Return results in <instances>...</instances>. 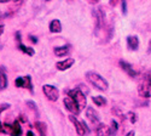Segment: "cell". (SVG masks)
<instances>
[{
    "label": "cell",
    "instance_id": "d6a6232c",
    "mask_svg": "<svg viewBox=\"0 0 151 136\" xmlns=\"http://www.w3.org/2000/svg\"><path fill=\"white\" fill-rule=\"evenodd\" d=\"M9 1H11V0H0V3H3V4L4 3H9Z\"/></svg>",
    "mask_w": 151,
    "mask_h": 136
},
{
    "label": "cell",
    "instance_id": "5b68a950",
    "mask_svg": "<svg viewBox=\"0 0 151 136\" xmlns=\"http://www.w3.org/2000/svg\"><path fill=\"white\" fill-rule=\"evenodd\" d=\"M69 120L74 124L75 130H76V132H78L79 136H85L87 134H90V129H88V127L86 125V123L85 121H80L76 117H75V114L71 113L69 116Z\"/></svg>",
    "mask_w": 151,
    "mask_h": 136
},
{
    "label": "cell",
    "instance_id": "d6986e66",
    "mask_svg": "<svg viewBox=\"0 0 151 136\" xmlns=\"http://www.w3.org/2000/svg\"><path fill=\"white\" fill-rule=\"evenodd\" d=\"M92 101L98 107H102V106L106 105V100H105V97H103V96H94V97H92Z\"/></svg>",
    "mask_w": 151,
    "mask_h": 136
},
{
    "label": "cell",
    "instance_id": "8fae6325",
    "mask_svg": "<svg viewBox=\"0 0 151 136\" xmlns=\"http://www.w3.org/2000/svg\"><path fill=\"white\" fill-rule=\"evenodd\" d=\"M74 62H75L74 58H67V60L60 61V62H57L56 63V67L59 71H67V69H69L74 65Z\"/></svg>",
    "mask_w": 151,
    "mask_h": 136
},
{
    "label": "cell",
    "instance_id": "e575fe53",
    "mask_svg": "<svg viewBox=\"0 0 151 136\" xmlns=\"http://www.w3.org/2000/svg\"><path fill=\"white\" fill-rule=\"evenodd\" d=\"M47 1H50V0H47Z\"/></svg>",
    "mask_w": 151,
    "mask_h": 136
},
{
    "label": "cell",
    "instance_id": "4dcf8cb0",
    "mask_svg": "<svg viewBox=\"0 0 151 136\" xmlns=\"http://www.w3.org/2000/svg\"><path fill=\"white\" fill-rule=\"evenodd\" d=\"M16 39H17L18 41H21V33H19V32L16 33Z\"/></svg>",
    "mask_w": 151,
    "mask_h": 136
},
{
    "label": "cell",
    "instance_id": "8992f818",
    "mask_svg": "<svg viewBox=\"0 0 151 136\" xmlns=\"http://www.w3.org/2000/svg\"><path fill=\"white\" fill-rule=\"evenodd\" d=\"M42 91H44L45 96L48 98L50 101L55 102V101L58 100V97H59V91H58V89L56 88V86L50 85V84H46V85L42 86Z\"/></svg>",
    "mask_w": 151,
    "mask_h": 136
},
{
    "label": "cell",
    "instance_id": "83f0119b",
    "mask_svg": "<svg viewBox=\"0 0 151 136\" xmlns=\"http://www.w3.org/2000/svg\"><path fill=\"white\" fill-rule=\"evenodd\" d=\"M100 1V0H87V3H90V4H92V5H96V4H98Z\"/></svg>",
    "mask_w": 151,
    "mask_h": 136
},
{
    "label": "cell",
    "instance_id": "4316f807",
    "mask_svg": "<svg viewBox=\"0 0 151 136\" xmlns=\"http://www.w3.org/2000/svg\"><path fill=\"white\" fill-rule=\"evenodd\" d=\"M28 36H29V39L32 40V43H34V44L37 43V38H36V36H34V35H28Z\"/></svg>",
    "mask_w": 151,
    "mask_h": 136
},
{
    "label": "cell",
    "instance_id": "4fadbf2b",
    "mask_svg": "<svg viewBox=\"0 0 151 136\" xmlns=\"http://www.w3.org/2000/svg\"><path fill=\"white\" fill-rule=\"evenodd\" d=\"M53 52H55V55L58 56V57H64V56H67V55L70 52V46H69V45H63V46L55 47Z\"/></svg>",
    "mask_w": 151,
    "mask_h": 136
},
{
    "label": "cell",
    "instance_id": "cb8c5ba5",
    "mask_svg": "<svg viewBox=\"0 0 151 136\" xmlns=\"http://www.w3.org/2000/svg\"><path fill=\"white\" fill-rule=\"evenodd\" d=\"M27 106H28L32 111H34L35 114H37V108H36V105H35L33 101H27Z\"/></svg>",
    "mask_w": 151,
    "mask_h": 136
},
{
    "label": "cell",
    "instance_id": "277c9868",
    "mask_svg": "<svg viewBox=\"0 0 151 136\" xmlns=\"http://www.w3.org/2000/svg\"><path fill=\"white\" fill-rule=\"evenodd\" d=\"M92 15L94 17V21H96V29H97V33L99 31H103V28L105 27V14H104V9L103 7H98V9H94L92 11Z\"/></svg>",
    "mask_w": 151,
    "mask_h": 136
},
{
    "label": "cell",
    "instance_id": "ffe728a7",
    "mask_svg": "<svg viewBox=\"0 0 151 136\" xmlns=\"http://www.w3.org/2000/svg\"><path fill=\"white\" fill-rule=\"evenodd\" d=\"M110 130H111V136H115V134L119 130V124H117L116 120H111V123H110Z\"/></svg>",
    "mask_w": 151,
    "mask_h": 136
},
{
    "label": "cell",
    "instance_id": "484cf974",
    "mask_svg": "<svg viewBox=\"0 0 151 136\" xmlns=\"http://www.w3.org/2000/svg\"><path fill=\"white\" fill-rule=\"evenodd\" d=\"M119 3H120V0H110V1H109L110 6H112V7H115V6H116Z\"/></svg>",
    "mask_w": 151,
    "mask_h": 136
},
{
    "label": "cell",
    "instance_id": "5bb4252c",
    "mask_svg": "<svg viewBox=\"0 0 151 136\" xmlns=\"http://www.w3.org/2000/svg\"><path fill=\"white\" fill-rule=\"evenodd\" d=\"M50 31L52 33H60L62 32V23L59 20H52L50 23Z\"/></svg>",
    "mask_w": 151,
    "mask_h": 136
},
{
    "label": "cell",
    "instance_id": "ac0fdd59",
    "mask_svg": "<svg viewBox=\"0 0 151 136\" xmlns=\"http://www.w3.org/2000/svg\"><path fill=\"white\" fill-rule=\"evenodd\" d=\"M18 49H19L22 52L27 54L28 56H33V55H34V49H32V47H29V46H26V45H23L22 43L18 44Z\"/></svg>",
    "mask_w": 151,
    "mask_h": 136
},
{
    "label": "cell",
    "instance_id": "7a4b0ae2",
    "mask_svg": "<svg viewBox=\"0 0 151 136\" xmlns=\"http://www.w3.org/2000/svg\"><path fill=\"white\" fill-rule=\"evenodd\" d=\"M86 79L90 84H92L96 89H98L100 91H106L108 88H109V84L105 80V78H103L97 72H93V71L87 72L86 73Z\"/></svg>",
    "mask_w": 151,
    "mask_h": 136
},
{
    "label": "cell",
    "instance_id": "3957f363",
    "mask_svg": "<svg viewBox=\"0 0 151 136\" xmlns=\"http://www.w3.org/2000/svg\"><path fill=\"white\" fill-rule=\"evenodd\" d=\"M68 95L73 98V100L76 102V105L80 107V109L82 111L83 108L87 107V100H86V95L80 90V89H73V90H68L67 91Z\"/></svg>",
    "mask_w": 151,
    "mask_h": 136
},
{
    "label": "cell",
    "instance_id": "30bf717a",
    "mask_svg": "<svg viewBox=\"0 0 151 136\" xmlns=\"http://www.w3.org/2000/svg\"><path fill=\"white\" fill-rule=\"evenodd\" d=\"M127 47L131 51H135L139 47V39L137 35H128L127 36Z\"/></svg>",
    "mask_w": 151,
    "mask_h": 136
},
{
    "label": "cell",
    "instance_id": "f546056e",
    "mask_svg": "<svg viewBox=\"0 0 151 136\" xmlns=\"http://www.w3.org/2000/svg\"><path fill=\"white\" fill-rule=\"evenodd\" d=\"M4 29H5V26H4V24H0V35L4 33Z\"/></svg>",
    "mask_w": 151,
    "mask_h": 136
},
{
    "label": "cell",
    "instance_id": "7c38bea8",
    "mask_svg": "<svg viewBox=\"0 0 151 136\" xmlns=\"http://www.w3.org/2000/svg\"><path fill=\"white\" fill-rule=\"evenodd\" d=\"M120 67L122 68V71H123V72L127 73L129 77L134 78V77L137 76V72L134 71V68H133L128 62H126V61H120Z\"/></svg>",
    "mask_w": 151,
    "mask_h": 136
},
{
    "label": "cell",
    "instance_id": "9a60e30c",
    "mask_svg": "<svg viewBox=\"0 0 151 136\" xmlns=\"http://www.w3.org/2000/svg\"><path fill=\"white\" fill-rule=\"evenodd\" d=\"M10 135L11 136H21L22 135V127H21L18 120H16L14 124H12V129H11Z\"/></svg>",
    "mask_w": 151,
    "mask_h": 136
},
{
    "label": "cell",
    "instance_id": "603a6c76",
    "mask_svg": "<svg viewBox=\"0 0 151 136\" xmlns=\"http://www.w3.org/2000/svg\"><path fill=\"white\" fill-rule=\"evenodd\" d=\"M24 83H26V80H24V77H18L15 80V84H16L17 88H24Z\"/></svg>",
    "mask_w": 151,
    "mask_h": 136
},
{
    "label": "cell",
    "instance_id": "52a82bcc",
    "mask_svg": "<svg viewBox=\"0 0 151 136\" xmlns=\"http://www.w3.org/2000/svg\"><path fill=\"white\" fill-rule=\"evenodd\" d=\"M63 102H64L65 108L69 111V112H71L73 114H79V113L81 112L80 107L76 105V102H75L69 95H67V96L64 97V100H63Z\"/></svg>",
    "mask_w": 151,
    "mask_h": 136
},
{
    "label": "cell",
    "instance_id": "44dd1931",
    "mask_svg": "<svg viewBox=\"0 0 151 136\" xmlns=\"http://www.w3.org/2000/svg\"><path fill=\"white\" fill-rule=\"evenodd\" d=\"M24 80H26V83H24V88L29 89L30 92H33V84H32V78H30V76L24 77Z\"/></svg>",
    "mask_w": 151,
    "mask_h": 136
},
{
    "label": "cell",
    "instance_id": "d4e9b609",
    "mask_svg": "<svg viewBox=\"0 0 151 136\" xmlns=\"http://www.w3.org/2000/svg\"><path fill=\"white\" fill-rule=\"evenodd\" d=\"M122 14L127 15V3H126V0H122Z\"/></svg>",
    "mask_w": 151,
    "mask_h": 136
},
{
    "label": "cell",
    "instance_id": "ba28073f",
    "mask_svg": "<svg viewBox=\"0 0 151 136\" xmlns=\"http://www.w3.org/2000/svg\"><path fill=\"white\" fill-rule=\"evenodd\" d=\"M86 117L93 125H98L99 124V116L96 112V109L93 107H87L86 108Z\"/></svg>",
    "mask_w": 151,
    "mask_h": 136
},
{
    "label": "cell",
    "instance_id": "6da1fadb",
    "mask_svg": "<svg viewBox=\"0 0 151 136\" xmlns=\"http://www.w3.org/2000/svg\"><path fill=\"white\" fill-rule=\"evenodd\" d=\"M138 94L143 98L151 97V71L145 72L138 84Z\"/></svg>",
    "mask_w": 151,
    "mask_h": 136
},
{
    "label": "cell",
    "instance_id": "836d02e7",
    "mask_svg": "<svg viewBox=\"0 0 151 136\" xmlns=\"http://www.w3.org/2000/svg\"><path fill=\"white\" fill-rule=\"evenodd\" d=\"M11 1H19V0H11Z\"/></svg>",
    "mask_w": 151,
    "mask_h": 136
},
{
    "label": "cell",
    "instance_id": "f1b7e54d",
    "mask_svg": "<svg viewBox=\"0 0 151 136\" xmlns=\"http://www.w3.org/2000/svg\"><path fill=\"white\" fill-rule=\"evenodd\" d=\"M124 136H135V132H134L133 130H131V131H128L127 134H126Z\"/></svg>",
    "mask_w": 151,
    "mask_h": 136
},
{
    "label": "cell",
    "instance_id": "1f68e13d",
    "mask_svg": "<svg viewBox=\"0 0 151 136\" xmlns=\"http://www.w3.org/2000/svg\"><path fill=\"white\" fill-rule=\"evenodd\" d=\"M27 136H35V135H34L33 131H28V132H27Z\"/></svg>",
    "mask_w": 151,
    "mask_h": 136
},
{
    "label": "cell",
    "instance_id": "e0dca14e",
    "mask_svg": "<svg viewBox=\"0 0 151 136\" xmlns=\"http://www.w3.org/2000/svg\"><path fill=\"white\" fill-rule=\"evenodd\" d=\"M35 128L37 129V131H39L40 136H46L47 127H46L45 123H42V121H36V123H35Z\"/></svg>",
    "mask_w": 151,
    "mask_h": 136
},
{
    "label": "cell",
    "instance_id": "2e32d148",
    "mask_svg": "<svg viewBox=\"0 0 151 136\" xmlns=\"http://www.w3.org/2000/svg\"><path fill=\"white\" fill-rule=\"evenodd\" d=\"M7 88V77L3 69H0V90H5Z\"/></svg>",
    "mask_w": 151,
    "mask_h": 136
},
{
    "label": "cell",
    "instance_id": "7402d4cb",
    "mask_svg": "<svg viewBox=\"0 0 151 136\" xmlns=\"http://www.w3.org/2000/svg\"><path fill=\"white\" fill-rule=\"evenodd\" d=\"M126 118H127L132 124H134V123H137V120H138V117H137V114L134 113V112H128L127 114H126Z\"/></svg>",
    "mask_w": 151,
    "mask_h": 136
},
{
    "label": "cell",
    "instance_id": "9c48e42d",
    "mask_svg": "<svg viewBox=\"0 0 151 136\" xmlns=\"http://www.w3.org/2000/svg\"><path fill=\"white\" fill-rule=\"evenodd\" d=\"M96 135L97 136H111L110 127L103 124V123H99L96 127Z\"/></svg>",
    "mask_w": 151,
    "mask_h": 136
}]
</instances>
